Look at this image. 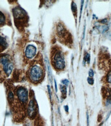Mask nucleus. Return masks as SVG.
<instances>
[{"label":"nucleus","instance_id":"obj_1","mask_svg":"<svg viewBox=\"0 0 111 126\" xmlns=\"http://www.w3.org/2000/svg\"><path fill=\"white\" fill-rule=\"evenodd\" d=\"M54 55L53 59L55 66L58 69H63L65 67V62L62 53L57 51Z\"/></svg>","mask_w":111,"mask_h":126},{"label":"nucleus","instance_id":"obj_2","mask_svg":"<svg viewBox=\"0 0 111 126\" xmlns=\"http://www.w3.org/2000/svg\"><path fill=\"white\" fill-rule=\"evenodd\" d=\"M1 63L3 65V68L5 73L9 76L13 68V65L8 56H3L1 58Z\"/></svg>","mask_w":111,"mask_h":126},{"label":"nucleus","instance_id":"obj_3","mask_svg":"<svg viewBox=\"0 0 111 126\" xmlns=\"http://www.w3.org/2000/svg\"><path fill=\"white\" fill-rule=\"evenodd\" d=\"M42 74V71L41 67L36 65L31 69L30 77L33 81H38L41 79Z\"/></svg>","mask_w":111,"mask_h":126},{"label":"nucleus","instance_id":"obj_4","mask_svg":"<svg viewBox=\"0 0 111 126\" xmlns=\"http://www.w3.org/2000/svg\"><path fill=\"white\" fill-rule=\"evenodd\" d=\"M37 108L33 100L30 101L28 108V115L30 118L33 119L35 117L37 114Z\"/></svg>","mask_w":111,"mask_h":126},{"label":"nucleus","instance_id":"obj_5","mask_svg":"<svg viewBox=\"0 0 111 126\" xmlns=\"http://www.w3.org/2000/svg\"><path fill=\"white\" fill-rule=\"evenodd\" d=\"M17 94L21 101L23 103L27 101L28 99V92L26 89L24 88H20L17 91Z\"/></svg>","mask_w":111,"mask_h":126},{"label":"nucleus","instance_id":"obj_6","mask_svg":"<svg viewBox=\"0 0 111 126\" xmlns=\"http://www.w3.org/2000/svg\"><path fill=\"white\" fill-rule=\"evenodd\" d=\"M36 52V48L33 45H29L27 47L25 54L26 56L28 59H31L35 56Z\"/></svg>","mask_w":111,"mask_h":126},{"label":"nucleus","instance_id":"obj_7","mask_svg":"<svg viewBox=\"0 0 111 126\" xmlns=\"http://www.w3.org/2000/svg\"><path fill=\"white\" fill-rule=\"evenodd\" d=\"M45 63L49 79L50 82L52 83L53 82L52 74L51 70L49 63V61L47 59H46L45 60Z\"/></svg>","mask_w":111,"mask_h":126},{"label":"nucleus","instance_id":"obj_8","mask_svg":"<svg viewBox=\"0 0 111 126\" xmlns=\"http://www.w3.org/2000/svg\"><path fill=\"white\" fill-rule=\"evenodd\" d=\"M0 46L1 48H5L7 47L8 44L6 42L5 39V38L0 37Z\"/></svg>","mask_w":111,"mask_h":126},{"label":"nucleus","instance_id":"obj_9","mask_svg":"<svg viewBox=\"0 0 111 126\" xmlns=\"http://www.w3.org/2000/svg\"><path fill=\"white\" fill-rule=\"evenodd\" d=\"M90 56L88 53H87L84 57L83 62L84 63H85L86 62H87L89 64L90 63Z\"/></svg>","mask_w":111,"mask_h":126},{"label":"nucleus","instance_id":"obj_10","mask_svg":"<svg viewBox=\"0 0 111 126\" xmlns=\"http://www.w3.org/2000/svg\"><path fill=\"white\" fill-rule=\"evenodd\" d=\"M108 29V27L106 26H100L98 28V29L101 32H104L106 31Z\"/></svg>","mask_w":111,"mask_h":126},{"label":"nucleus","instance_id":"obj_11","mask_svg":"<svg viewBox=\"0 0 111 126\" xmlns=\"http://www.w3.org/2000/svg\"><path fill=\"white\" fill-rule=\"evenodd\" d=\"M0 24L1 25H2L5 22V18L3 14L1 12H0Z\"/></svg>","mask_w":111,"mask_h":126},{"label":"nucleus","instance_id":"obj_12","mask_svg":"<svg viewBox=\"0 0 111 126\" xmlns=\"http://www.w3.org/2000/svg\"><path fill=\"white\" fill-rule=\"evenodd\" d=\"M71 10L75 14L77 11V6L75 3L72 2L71 5Z\"/></svg>","mask_w":111,"mask_h":126},{"label":"nucleus","instance_id":"obj_13","mask_svg":"<svg viewBox=\"0 0 111 126\" xmlns=\"http://www.w3.org/2000/svg\"><path fill=\"white\" fill-rule=\"evenodd\" d=\"M61 91L63 94L66 95L67 93V89L66 86L61 85Z\"/></svg>","mask_w":111,"mask_h":126},{"label":"nucleus","instance_id":"obj_14","mask_svg":"<svg viewBox=\"0 0 111 126\" xmlns=\"http://www.w3.org/2000/svg\"><path fill=\"white\" fill-rule=\"evenodd\" d=\"M14 99V95L12 92H10L8 95V99L9 101L11 103L12 102Z\"/></svg>","mask_w":111,"mask_h":126},{"label":"nucleus","instance_id":"obj_15","mask_svg":"<svg viewBox=\"0 0 111 126\" xmlns=\"http://www.w3.org/2000/svg\"><path fill=\"white\" fill-rule=\"evenodd\" d=\"M106 105L107 106H111V96H110L107 99Z\"/></svg>","mask_w":111,"mask_h":126},{"label":"nucleus","instance_id":"obj_16","mask_svg":"<svg viewBox=\"0 0 111 126\" xmlns=\"http://www.w3.org/2000/svg\"><path fill=\"white\" fill-rule=\"evenodd\" d=\"M107 79L108 82L111 84V71L108 74L107 76Z\"/></svg>","mask_w":111,"mask_h":126},{"label":"nucleus","instance_id":"obj_17","mask_svg":"<svg viewBox=\"0 0 111 126\" xmlns=\"http://www.w3.org/2000/svg\"><path fill=\"white\" fill-rule=\"evenodd\" d=\"M87 81L88 83L91 85H92L94 83V80L91 78H88Z\"/></svg>","mask_w":111,"mask_h":126},{"label":"nucleus","instance_id":"obj_18","mask_svg":"<svg viewBox=\"0 0 111 126\" xmlns=\"http://www.w3.org/2000/svg\"><path fill=\"white\" fill-rule=\"evenodd\" d=\"M102 92L103 94V96L105 97L106 95L107 91L105 88H103L102 89Z\"/></svg>","mask_w":111,"mask_h":126},{"label":"nucleus","instance_id":"obj_19","mask_svg":"<svg viewBox=\"0 0 111 126\" xmlns=\"http://www.w3.org/2000/svg\"><path fill=\"white\" fill-rule=\"evenodd\" d=\"M62 82L63 84L66 85H68L69 84V80L65 79L62 81Z\"/></svg>","mask_w":111,"mask_h":126},{"label":"nucleus","instance_id":"obj_20","mask_svg":"<svg viewBox=\"0 0 111 126\" xmlns=\"http://www.w3.org/2000/svg\"><path fill=\"white\" fill-rule=\"evenodd\" d=\"M89 76L90 77H93L94 74V72L93 70L92 69H90V70L89 71Z\"/></svg>","mask_w":111,"mask_h":126},{"label":"nucleus","instance_id":"obj_21","mask_svg":"<svg viewBox=\"0 0 111 126\" xmlns=\"http://www.w3.org/2000/svg\"><path fill=\"white\" fill-rule=\"evenodd\" d=\"M48 92L49 94L51 100V90L50 87L49 86H48Z\"/></svg>","mask_w":111,"mask_h":126},{"label":"nucleus","instance_id":"obj_22","mask_svg":"<svg viewBox=\"0 0 111 126\" xmlns=\"http://www.w3.org/2000/svg\"><path fill=\"white\" fill-rule=\"evenodd\" d=\"M107 37L111 41V32L108 33L107 34Z\"/></svg>","mask_w":111,"mask_h":126},{"label":"nucleus","instance_id":"obj_23","mask_svg":"<svg viewBox=\"0 0 111 126\" xmlns=\"http://www.w3.org/2000/svg\"><path fill=\"white\" fill-rule=\"evenodd\" d=\"M87 124L88 126H89V116L88 113H87Z\"/></svg>","mask_w":111,"mask_h":126},{"label":"nucleus","instance_id":"obj_24","mask_svg":"<svg viewBox=\"0 0 111 126\" xmlns=\"http://www.w3.org/2000/svg\"><path fill=\"white\" fill-rule=\"evenodd\" d=\"M102 116L101 115H99L98 116V120L99 121H101L102 119Z\"/></svg>","mask_w":111,"mask_h":126},{"label":"nucleus","instance_id":"obj_25","mask_svg":"<svg viewBox=\"0 0 111 126\" xmlns=\"http://www.w3.org/2000/svg\"><path fill=\"white\" fill-rule=\"evenodd\" d=\"M107 22V19H103L101 21V23L103 24L106 23Z\"/></svg>","mask_w":111,"mask_h":126},{"label":"nucleus","instance_id":"obj_26","mask_svg":"<svg viewBox=\"0 0 111 126\" xmlns=\"http://www.w3.org/2000/svg\"><path fill=\"white\" fill-rule=\"evenodd\" d=\"M64 108L66 112H68L69 111V109L68 106H65Z\"/></svg>","mask_w":111,"mask_h":126},{"label":"nucleus","instance_id":"obj_27","mask_svg":"<svg viewBox=\"0 0 111 126\" xmlns=\"http://www.w3.org/2000/svg\"><path fill=\"white\" fill-rule=\"evenodd\" d=\"M55 87L56 91V92H57V87L56 82L55 80Z\"/></svg>","mask_w":111,"mask_h":126}]
</instances>
